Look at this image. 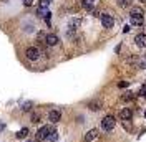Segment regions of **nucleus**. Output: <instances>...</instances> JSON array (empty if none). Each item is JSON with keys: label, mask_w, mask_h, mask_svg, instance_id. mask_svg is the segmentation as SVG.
Returning <instances> with one entry per match:
<instances>
[{"label": "nucleus", "mask_w": 146, "mask_h": 142, "mask_svg": "<svg viewBox=\"0 0 146 142\" xmlns=\"http://www.w3.org/2000/svg\"><path fill=\"white\" fill-rule=\"evenodd\" d=\"M96 135H98V131H96V129H91V131H88V132H86V135H85V142H91L95 137H96Z\"/></svg>", "instance_id": "10"}, {"label": "nucleus", "mask_w": 146, "mask_h": 142, "mask_svg": "<svg viewBox=\"0 0 146 142\" xmlns=\"http://www.w3.org/2000/svg\"><path fill=\"white\" fill-rule=\"evenodd\" d=\"M116 124V121H115V117L113 116H106V117H103V121H101V127L105 129V131H111L113 127Z\"/></svg>", "instance_id": "2"}, {"label": "nucleus", "mask_w": 146, "mask_h": 142, "mask_svg": "<svg viewBox=\"0 0 146 142\" xmlns=\"http://www.w3.org/2000/svg\"><path fill=\"white\" fill-rule=\"evenodd\" d=\"M52 131H53V129H52L50 126H42V127L38 129V132H36V141H45V137L52 132Z\"/></svg>", "instance_id": "4"}, {"label": "nucleus", "mask_w": 146, "mask_h": 142, "mask_svg": "<svg viewBox=\"0 0 146 142\" xmlns=\"http://www.w3.org/2000/svg\"><path fill=\"white\" fill-rule=\"evenodd\" d=\"M131 116H133V111H131L129 107H125V109L119 111V117H121V121H129Z\"/></svg>", "instance_id": "7"}, {"label": "nucleus", "mask_w": 146, "mask_h": 142, "mask_svg": "<svg viewBox=\"0 0 146 142\" xmlns=\"http://www.w3.org/2000/svg\"><path fill=\"white\" fill-rule=\"evenodd\" d=\"M27 135H28V129L23 127V129H20L17 132V139H23V137H27Z\"/></svg>", "instance_id": "13"}, {"label": "nucleus", "mask_w": 146, "mask_h": 142, "mask_svg": "<svg viewBox=\"0 0 146 142\" xmlns=\"http://www.w3.org/2000/svg\"><path fill=\"white\" fill-rule=\"evenodd\" d=\"M56 139H58V134H56V131H52V132L45 137V142H55Z\"/></svg>", "instance_id": "12"}, {"label": "nucleus", "mask_w": 146, "mask_h": 142, "mask_svg": "<svg viewBox=\"0 0 146 142\" xmlns=\"http://www.w3.org/2000/svg\"><path fill=\"white\" fill-rule=\"evenodd\" d=\"M118 86H119V88H126V86H128V83H126V81H121V83H119Z\"/></svg>", "instance_id": "21"}, {"label": "nucleus", "mask_w": 146, "mask_h": 142, "mask_svg": "<svg viewBox=\"0 0 146 142\" xmlns=\"http://www.w3.org/2000/svg\"><path fill=\"white\" fill-rule=\"evenodd\" d=\"M141 2H146V0H141Z\"/></svg>", "instance_id": "22"}, {"label": "nucleus", "mask_w": 146, "mask_h": 142, "mask_svg": "<svg viewBox=\"0 0 146 142\" xmlns=\"http://www.w3.org/2000/svg\"><path fill=\"white\" fill-rule=\"evenodd\" d=\"M145 117H146V112H145Z\"/></svg>", "instance_id": "23"}, {"label": "nucleus", "mask_w": 146, "mask_h": 142, "mask_svg": "<svg viewBox=\"0 0 146 142\" xmlns=\"http://www.w3.org/2000/svg\"><path fill=\"white\" fill-rule=\"evenodd\" d=\"M118 5L119 7H128L129 5V0H118Z\"/></svg>", "instance_id": "17"}, {"label": "nucleus", "mask_w": 146, "mask_h": 142, "mask_svg": "<svg viewBox=\"0 0 146 142\" xmlns=\"http://www.w3.org/2000/svg\"><path fill=\"white\" fill-rule=\"evenodd\" d=\"M131 23L133 25H141L143 23V10L139 7H133L131 9Z\"/></svg>", "instance_id": "1"}, {"label": "nucleus", "mask_w": 146, "mask_h": 142, "mask_svg": "<svg viewBox=\"0 0 146 142\" xmlns=\"http://www.w3.org/2000/svg\"><path fill=\"white\" fill-rule=\"evenodd\" d=\"M101 25L105 28H111L113 25H115V20H113V17L111 15H108V13H103L101 15Z\"/></svg>", "instance_id": "5"}, {"label": "nucleus", "mask_w": 146, "mask_h": 142, "mask_svg": "<svg viewBox=\"0 0 146 142\" xmlns=\"http://www.w3.org/2000/svg\"><path fill=\"white\" fill-rule=\"evenodd\" d=\"M133 98H135V94H133V93H126V94L123 96V99H125V101H131Z\"/></svg>", "instance_id": "15"}, {"label": "nucleus", "mask_w": 146, "mask_h": 142, "mask_svg": "<svg viewBox=\"0 0 146 142\" xmlns=\"http://www.w3.org/2000/svg\"><path fill=\"white\" fill-rule=\"evenodd\" d=\"M95 2H96V0H82V5H83V9L91 10L95 7Z\"/></svg>", "instance_id": "11"}, {"label": "nucleus", "mask_w": 146, "mask_h": 142, "mask_svg": "<svg viewBox=\"0 0 146 142\" xmlns=\"http://www.w3.org/2000/svg\"><path fill=\"white\" fill-rule=\"evenodd\" d=\"M32 122H33V124L40 122V116H38V114H32Z\"/></svg>", "instance_id": "18"}, {"label": "nucleus", "mask_w": 146, "mask_h": 142, "mask_svg": "<svg viewBox=\"0 0 146 142\" xmlns=\"http://www.w3.org/2000/svg\"><path fill=\"white\" fill-rule=\"evenodd\" d=\"M60 117H62L60 111H50V114H48L50 122H58V121H60Z\"/></svg>", "instance_id": "9"}, {"label": "nucleus", "mask_w": 146, "mask_h": 142, "mask_svg": "<svg viewBox=\"0 0 146 142\" xmlns=\"http://www.w3.org/2000/svg\"><path fill=\"white\" fill-rule=\"evenodd\" d=\"M90 109H93V111H98V109H100V103H98V101H96V103H91Z\"/></svg>", "instance_id": "14"}, {"label": "nucleus", "mask_w": 146, "mask_h": 142, "mask_svg": "<svg viewBox=\"0 0 146 142\" xmlns=\"http://www.w3.org/2000/svg\"><path fill=\"white\" fill-rule=\"evenodd\" d=\"M58 41H60V40H58V36L55 35V33H48V35L45 36V43L48 45V46H55Z\"/></svg>", "instance_id": "6"}, {"label": "nucleus", "mask_w": 146, "mask_h": 142, "mask_svg": "<svg viewBox=\"0 0 146 142\" xmlns=\"http://www.w3.org/2000/svg\"><path fill=\"white\" fill-rule=\"evenodd\" d=\"M25 56H27L30 61H35V60H38V56H40V51H38V48H35V46H28L27 50H25Z\"/></svg>", "instance_id": "3"}, {"label": "nucleus", "mask_w": 146, "mask_h": 142, "mask_svg": "<svg viewBox=\"0 0 146 142\" xmlns=\"http://www.w3.org/2000/svg\"><path fill=\"white\" fill-rule=\"evenodd\" d=\"M32 106H33V103H25V104L22 106V109H23V111H30V109H32Z\"/></svg>", "instance_id": "16"}, {"label": "nucleus", "mask_w": 146, "mask_h": 142, "mask_svg": "<svg viewBox=\"0 0 146 142\" xmlns=\"http://www.w3.org/2000/svg\"><path fill=\"white\" fill-rule=\"evenodd\" d=\"M139 93H141V96H145V98H146V84L141 88V91H139Z\"/></svg>", "instance_id": "20"}, {"label": "nucleus", "mask_w": 146, "mask_h": 142, "mask_svg": "<svg viewBox=\"0 0 146 142\" xmlns=\"http://www.w3.org/2000/svg\"><path fill=\"white\" fill-rule=\"evenodd\" d=\"M135 43H136L139 48H145V46H146V35H145V33L135 36Z\"/></svg>", "instance_id": "8"}, {"label": "nucleus", "mask_w": 146, "mask_h": 142, "mask_svg": "<svg viewBox=\"0 0 146 142\" xmlns=\"http://www.w3.org/2000/svg\"><path fill=\"white\" fill-rule=\"evenodd\" d=\"M23 2V5H27V7H30L32 3H33V0H22Z\"/></svg>", "instance_id": "19"}]
</instances>
